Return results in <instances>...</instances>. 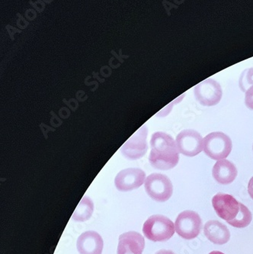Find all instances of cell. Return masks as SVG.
I'll list each match as a JSON object with an SVG mask.
<instances>
[{
  "instance_id": "1",
  "label": "cell",
  "mask_w": 253,
  "mask_h": 254,
  "mask_svg": "<svg viewBox=\"0 0 253 254\" xmlns=\"http://www.w3.org/2000/svg\"><path fill=\"white\" fill-rule=\"evenodd\" d=\"M212 205L218 217L234 228H247L253 219L249 208L231 195L217 193L213 197Z\"/></svg>"
},
{
  "instance_id": "2",
  "label": "cell",
  "mask_w": 253,
  "mask_h": 254,
  "mask_svg": "<svg viewBox=\"0 0 253 254\" xmlns=\"http://www.w3.org/2000/svg\"><path fill=\"white\" fill-rule=\"evenodd\" d=\"M151 151L149 161L152 167L161 170L174 168L179 163V156L176 142L164 132H156L150 140Z\"/></svg>"
},
{
  "instance_id": "3",
  "label": "cell",
  "mask_w": 253,
  "mask_h": 254,
  "mask_svg": "<svg viewBox=\"0 0 253 254\" xmlns=\"http://www.w3.org/2000/svg\"><path fill=\"white\" fill-rule=\"evenodd\" d=\"M176 228L173 221L161 215L150 216L145 221L143 233L147 239L154 242H163L174 235Z\"/></svg>"
},
{
  "instance_id": "4",
  "label": "cell",
  "mask_w": 253,
  "mask_h": 254,
  "mask_svg": "<svg viewBox=\"0 0 253 254\" xmlns=\"http://www.w3.org/2000/svg\"><path fill=\"white\" fill-rule=\"evenodd\" d=\"M232 146L230 137L222 132H212L204 139V153L213 160H224L230 155Z\"/></svg>"
},
{
  "instance_id": "5",
  "label": "cell",
  "mask_w": 253,
  "mask_h": 254,
  "mask_svg": "<svg viewBox=\"0 0 253 254\" xmlns=\"http://www.w3.org/2000/svg\"><path fill=\"white\" fill-rule=\"evenodd\" d=\"M145 190L152 199L164 202L173 195V184L163 174H152L145 180Z\"/></svg>"
},
{
  "instance_id": "6",
  "label": "cell",
  "mask_w": 253,
  "mask_h": 254,
  "mask_svg": "<svg viewBox=\"0 0 253 254\" xmlns=\"http://www.w3.org/2000/svg\"><path fill=\"white\" fill-rule=\"evenodd\" d=\"M175 228L181 238L186 240L194 239L201 233L202 221L197 212L188 210L179 214L175 222Z\"/></svg>"
},
{
  "instance_id": "7",
  "label": "cell",
  "mask_w": 253,
  "mask_h": 254,
  "mask_svg": "<svg viewBox=\"0 0 253 254\" xmlns=\"http://www.w3.org/2000/svg\"><path fill=\"white\" fill-rule=\"evenodd\" d=\"M176 145L180 154L187 157H194L204 150V140L198 132L188 129L178 134Z\"/></svg>"
},
{
  "instance_id": "8",
  "label": "cell",
  "mask_w": 253,
  "mask_h": 254,
  "mask_svg": "<svg viewBox=\"0 0 253 254\" xmlns=\"http://www.w3.org/2000/svg\"><path fill=\"white\" fill-rule=\"evenodd\" d=\"M146 137L147 128L143 126L136 130L121 147V151L124 157L129 160H137L143 157L148 148Z\"/></svg>"
},
{
  "instance_id": "9",
  "label": "cell",
  "mask_w": 253,
  "mask_h": 254,
  "mask_svg": "<svg viewBox=\"0 0 253 254\" xmlns=\"http://www.w3.org/2000/svg\"><path fill=\"white\" fill-rule=\"evenodd\" d=\"M222 94L221 86L213 79H205L194 87L196 99L204 106H214L218 104Z\"/></svg>"
},
{
  "instance_id": "10",
  "label": "cell",
  "mask_w": 253,
  "mask_h": 254,
  "mask_svg": "<svg viewBox=\"0 0 253 254\" xmlns=\"http://www.w3.org/2000/svg\"><path fill=\"white\" fill-rule=\"evenodd\" d=\"M146 174L137 168H128L119 172L115 177V184L118 190L128 191L141 187L144 183Z\"/></svg>"
},
{
  "instance_id": "11",
  "label": "cell",
  "mask_w": 253,
  "mask_h": 254,
  "mask_svg": "<svg viewBox=\"0 0 253 254\" xmlns=\"http://www.w3.org/2000/svg\"><path fill=\"white\" fill-rule=\"evenodd\" d=\"M144 247L143 237L136 231H129L119 237L117 254H142Z\"/></svg>"
},
{
  "instance_id": "12",
  "label": "cell",
  "mask_w": 253,
  "mask_h": 254,
  "mask_svg": "<svg viewBox=\"0 0 253 254\" xmlns=\"http://www.w3.org/2000/svg\"><path fill=\"white\" fill-rule=\"evenodd\" d=\"M103 240L96 231L82 233L78 238L76 248L80 254H102Z\"/></svg>"
},
{
  "instance_id": "13",
  "label": "cell",
  "mask_w": 253,
  "mask_h": 254,
  "mask_svg": "<svg viewBox=\"0 0 253 254\" xmlns=\"http://www.w3.org/2000/svg\"><path fill=\"white\" fill-rule=\"evenodd\" d=\"M204 233L210 242L217 245H225L230 239V232L227 227L216 220H211L206 223Z\"/></svg>"
},
{
  "instance_id": "14",
  "label": "cell",
  "mask_w": 253,
  "mask_h": 254,
  "mask_svg": "<svg viewBox=\"0 0 253 254\" xmlns=\"http://www.w3.org/2000/svg\"><path fill=\"white\" fill-rule=\"evenodd\" d=\"M212 174L214 180L218 184L228 185L236 180L238 172L237 167L232 162L224 159L216 162L213 167Z\"/></svg>"
},
{
  "instance_id": "15",
  "label": "cell",
  "mask_w": 253,
  "mask_h": 254,
  "mask_svg": "<svg viewBox=\"0 0 253 254\" xmlns=\"http://www.w3.org/2000/svg\"><path fill=\"white\" fill-rule=\"evenodd\" d=\"M93 201L89 197L83 196L79 205L76 207V210L72 214V218L76 221H88L92 216L93 213Z\"/></svg>"
},
{
  "instance_id": "16",
  "label": "cell",
  "mask_w": 253,
  "mask_h": 254,
  "mask_svg": "<svg viewBox=\"0 0 253 254\" xmlns=\"http://www.w3.org/2000/svg\"><path fill=\"white\" fill-rule=\"evenodd\" d=\"M244 74L246 76H242L241 82H240V85H241L243 90H244L246 85H253V68L248 69L247 71H245Z\"/></svg>"
},
{
  "instance_id": "17",
  "label": "cell",
  "mask_w": 253,
  "mask_h": 254,
  "mask_svg": "<svg viewBox=\"0 0 253 254\" xmlns=\"http://www.w3.org/2000/svg\"><path fill=\"white\" fill-rule=\"evenodd\" d=\"M245 103L249 109L253 110V86L249 88L246 93Z\"/></svg>"
},
{
  "instance_id": "18",
  "label": "cell",
  "mask_w": 253,
  "mask_h": 254,
  "mask_svg": "<svg viewBox=\"0 0 253 254\" xmlns=\"http://www.w3.org/2000/svg\"><path fill=\"white\" fill-rule=\"evenodd\" d=\"M248 191L250 197L253 199V177L250 179V182H249Z\"/></svg>"
},
{
  "instance_id": "19",
  "label": "cell",
  "mask_w": 253,
  "mask_h": 254,
  "mask_svg": "<svg viewBox=\"0 0 253 254\" xmlns=\"http://www.w3.org/2000/svg\"><path fill=\"white\" fill-rule=\"evenodd\" d=\"M155 254H175L173 251H166V250H161V251H158Z\"/></svg>"
},
{
  "instance_id": "20",
  "label": "cell",
  "mask_w": 253,
  "mask_h": 254,
  "mask_svg": "<svg viewBox=\"0 0 253 254\" xmlns=\"http://www.w3.org/2000/svg\"><path fill=\"white\" fill-rule=\"evenodd\" d=\"M209 254H224V253L220 252V251H212Z\"/></svg>"
}]
</instances>
